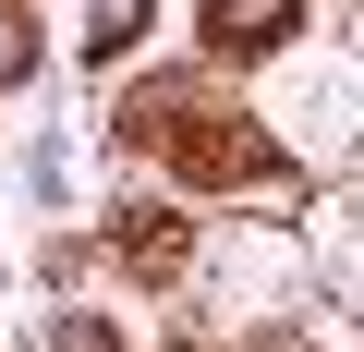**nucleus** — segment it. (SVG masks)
<instances>
[{
    "label": "nucleus",
    "mask_w": 364,
    "mask_h": 352,
    "mask_svg": "<svg viewBox=\"0 0 364 352\" xmlns=\"http://www.w3.org/2000/svg\"><path fill=\"white\" fill-rule=\"evenodd\" d=\"M291 13H304V0H207V37H219V49H267Z\"/></svg>",
    "instance_id": "obj_1"
},
{
    "label": "nucleus",
    "mask_w": 364,
    "mask_h": 352,
    "mask_svg": "<svg viewBox=\"0 0 364 352\" xmlns=\"http://www.w3.org/2000/svg\"><path fill=\"white\" fill-rule=\"evenodd\" d=\"M146 13H158V0H97V25H85V61H122V49L146 37Z\"/></svg>",
    "instance_id": "obj_2"
},
{
    "label": "nucleus",
    "mask_w": 364,
    "mask_h": 352,
    "mask_svg": "<svg viewBox=\"0 0 364 352\" xmlns=\"http://www.w3.org/2000/svg\"><path fill=\"white\" fill-rule=\"evenodd\" d=\"M61 352H109V328L97 316H61Z\"/></svg>",
    "instance_id": "obj_3"
}]
</instances>
